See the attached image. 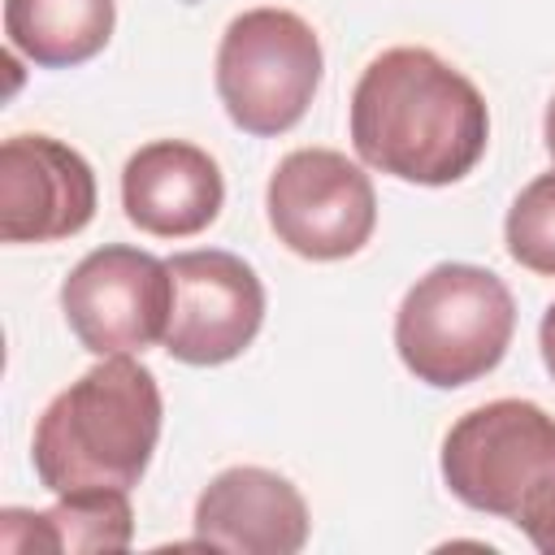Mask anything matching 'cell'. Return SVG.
I'll return each instance as SVG.
<instances>
[{"label": "cell", "mask_w": 555, "mask_h": 555, "mask_svg": "<svg viewBox=\"0 0 555 555\" xmlns=\"http://www.w3.org/2000/svg\"><path fill=\"white\" fill-rule=\"evenodd\" d=\"M61 312L91 356H130L165 343L173 312L169 260L108 243L87 251L61 282Z\"/></svg>", "instance_id": "obj_7"}, {"label": "cell", "mask_w": 555, "mask_h": 555, "mask_svg": "<svg viewBox=\"0 0 555 555\" xmlns=\"http://www.w3.org/2000/svg\"><path fill=\"white\" fill-rule=\"evenodd\" d=\"M156 373L130 356H100L39 416L30 464L43 490H130L160 442Z\"/></svg>", "instance_id": "obj_2"}, {"label": "cell", "mask_w": 555, "mask_h": 555, "mask_svg": "<svg viewBox=\"0 0 555 555\" xmlns=\"http://www.w3.org/2000/svg\"><path fill=\"white\" fill-rule=\"evenodd\" d=\"M542 139H546V152H551V160H555V95H551L546 117H542Z\"/></svg>", "instance_id": "obj_16"}, {"label": "cell", "mask_w": 555, "mask_h": 555, "mask_svg": "<svg viewBox=\"0 0 555 555\" xmlns=\"http://www.w3.org/2000/svg\"><path fill=\"white\" fill-rule=\"evenodd\" d=\"M225 204L221 165L182 139L143 143L121 169L126 221L156 238H191L217 221Z\"/></svg>", "instance_id": "obj_11"}, {"label": "cell", "mask_w": 555, "mask_h": 555, "mask_svg": "<svg viewBox=\"0 0 555 555\" xmlns=\"http://www.w3.org/2000/svg\"><path fill=\"white\" fill-rule=\"evenodd\" d=\"M95 217V173L52 134H13L0 143V238L56 243Z\"/></svg>", "instance_id": "obj_9"}, {"label": "cell", "mask_w": 555, "mask_h": 555, "mask_svg": "<svg viewBox=\"0 0 555 555\" xmlns=\"http://www.w3.org/2000/svg\"><path fill=\"white\" fill-rule=\"evenodd\" d=\"M538 347H542V364L551 369L555 377V304L542 312V325H538Z\"/></svg>", "instance_id": "obj_15"}, {"label": "cell", "mask_w": 555, "mask_h": 555, "mask_svg": "<svg viewBox=\"0 0 555 555\" xmlns=\"http://www.w3.org/2000/svg\"><path fill=\"white\" fill-rule=\"evenodd\" d=\"M447 490L486 516L512 520L555 555V416L529 399H490L442 438Z\"/></svg>", "instance_id": "obj_3"}, {"label": "cell", "mask_w": 555, "mask_h": 555, "mask_svg": "<svg viewBox=\"0 0 555 555\" xmlns=\"http://www.w3.org/2000/svg\"><path fill=\"white\" fill-rule=\"evenodd\" d=\"M130 538L134 512L126 490L61 494V503L48 512H0V542L9 551H126Z\"/></svg>", "instance_id": "obj_12"}, {"label": "cell", "mask_w": 555, "mask_h": 555, "mask_svg": "<svg viewBox=\"0 0 555 555\" xmlns=\"http://www.w3.org/2000/svg\"><path fill=\"white\" fill-rule=\"evenodd\" d=\"M512 334L516 299L503 278L460 260L416 278L395 312V351L403 369L434 390H455L499 369Z\"/></svg>", "instance_id": "obj_4"}, {"label": "cell", "mask_w": 555, "mask_h": 555, "mask_svg": "<svg viewBox=\"0 0 555 555\" xmlns=\"http://www.w3.org/2000/svg\"><path fill=\"white\" fill-rule=\"evenodd\" d=\"M117 0H4L9 48L39 69H69L104 52Z\"/></svg>", "instance_id": "obj_13"}, {"label": "cell", "mask_w": 555, "mask_h": 555, "mask_svg": "<svg viewBox=\"0 0 555 555\" xmlns=\"http://www.w3.org/2000/svg\"><path fill=\"white\" fill-rule=\"evenodd\" d=\"M490 143V108L473 78L429 48H386L351 91L356 156L416 186H451L477 169Z\"/></svg>", "instance_id": "obj_1"}, {"label": "cell", "mask_w": 555, "mask_h": 555, "mask_svg": "<svg viewBox=\"0 0 555 555\" xmlns=\"http://www.w3.org/2000/svg\"><path fill=\"white\" fill-rule=\"evenodd\" d=\"M173 312L165 330V351L182 364H225L251 347L264 321V286L256 269L221 247L169 256Z\"/></svg>", "instance_id": "obj_8"}, {"label": "cell", "mask_w": 555, "mask_h": 555, "mask_svg": "<svg viewBox=\"0 0 555 555\" xmlns=\"http://www.w3.org/2000/svg\"><path fill=\"white\" fill-rule=\"evenodd\" d=\"M308 503L273 468L238 464L195 499V546L238 555H295L308 542Z\"/></svg>", "instance_id": "obj_10"}, {"label": "cell", "mask_w": 555, "mask_h": 555, "mask_svg": "<svg viewBox=\"0 0 555 555\" xmlns=\"http://www.w3.org/2000/svg\"><path fill=\"white\" fill-rule=\"evenodd\" d=\"M278 243L304 260H347L377 230V195L369 173L334 147H295L264 186Z\"/></svg>", "instance_id": "obj_6"}, {"label": "cell", "mask_w": 555, "mask_h": 555, "mask_svg": "<svg viewBox=\"0 0 555 555\" xmlns=\"http://www.w3.org/2000/svg\"><path fill=\"white\" fill-rule=\"evenodd\" d=\"M507 256L542 278H555V169L538 173L507 208L503 221Z\"/></svg>", "instance_id": "obj_14"}, {"label": "cell", "mask_w": 555, "mask_h": 555, "mask_svg": "<svg viewBox=\"0 0 555 555\" xmlns=\"http://www.w3.org/2000/svg\"><path fill=\"white\" fill-rule=\"evenodd\" d=\"M321 39L291 9L238 13L217 48V95L256 139L286 134L321 87Z\"/></svg>", "instance_id": "obj_5"}]
</instances>
